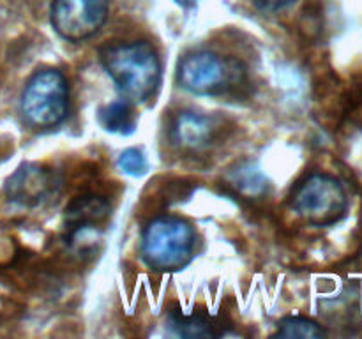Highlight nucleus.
Returning <instances> with one entry per match:
<instances>
[{
    "instance_id": "1",
    "label": "nucleus",
    "mask_w": 362,
    "mask_h": 339,
    "mask_svg": "<svg viewBox=\"0 0 362 339\" xmlns=\"http://www.w3.org/2000/svg\"><path fill=\"white\" fill-rule=\"evenodd\" d=\"M101 64L129 102L147 101L161 80V62L147 41L106 46L101 52Z\"/></svg>"
},
{
    "instance_id": "14",
    "label": "nucleus",
    "mask_w": 362,
    "mask_h": 339,
    "mask_svg": "<svg viewBox=\"0 0 362 339\" xmlns=\"http://www.w3.org/2000/svg\"><path fill=\"white\" fill-rule=\"evenodd\" d=\"M293 2H296V0H255V4L264 11L285 9V7H288L290 4Z\"/></svg>"
},
{
    "instance_id": "7",
    "label": "nucleus",
    "mask_w": 362,
    "mask_h": 339,
    "mask_svg": "<svg viewBox=\"0 0 362 339\" xmlns=\"http://www.w3.org/2000/svg\"><path fill=\"white\" fill-rule=\"evenodd\" d=\"M59 180L52 170L35 162H23L6 182V194L21 207H37L55 194Z\"/></svg>"
},
{
    "instance_id": "11",
    "label": "nucleus",
    "mask_w": 362,
    "mask_h": 339,
    "mask_svg": "<svg viewBox=\"0 0 362 339\" xmlns=\"http://www.w3.org/2000/svg\"><path fill=\"white\" fill-rule=\"evenodd\" d=\"M99 120H101L103 127L110 133H119V134H129L134 131L136 126V115H134V109L131 106V102L119 99V101H113L110 105H106L105 108L99 112Z\"/></svg>"
},
{
    "instance_id": "12",
    "label": "nucleus",
    "mask_w": 362,
    "mask_h": 339,
    "mask_svg": "<svg viewBox=\"0 0 362 339\" xmlns=\"http://www.w3.org/2000/svg\"><path fill=\"white\" fill-rule=\"evenodd\" d=\"M278 338H303V339H320L324 338L325 332L317 321L304 316H285L278 325L276 331Z\"/></svg>"
},
{
    "instance_id": "6",
    "label": "nucleus",
    "mask_w": 362,
    "mask_h": 339,
    "mask_svg": "<svg viewBox=\"0 0 362 339\" xmlns=\"http://www.w3.org/2000/svg\"><path fill=\"white\" fill-rule=\"evenodd\" d=\"M52 25L60 37L83 41L92 37L108 18V0H53Z\"/></svg>"
},
{
    "instance_id": "10",
    "label": "nucleus",
    "mask_w": 362,
    "mask_h": 339,
    "mask_svg": "<svg viewBox=\"0 0 362 339\" xmlns=\"http://www.w3.org/2000/svg\"><path fill=\"white\" fill-rule=\"evenodd\" d=\"M108 215V203L101 196H80L66 208V226L71 233H80L98 225Z\"/></svg>"
},
{
    "instance_id": "9",
    "label": "nucleus",
    "mask_w": 362,
    "mask_h": 339,
    "mask_svg": "<svg viewBox=\"0 0 362 339\" xmlns=\"http://www.w3.org/2000/svg\"><path fill=\"white\" fill-rule=\"evenodd\" d=\"M170 331L182 338H214V335L223 334V328L219 321L209 316L204 311H184L173 309L168 314Z\"/></svg>"
},
{
    "instance_id": "5",
    "label": "nucleus",
    "mask_w": 362,
    "mask_h": 339,
    "mask_svg": "<svg viewBox=\"0 0 362 339\" xmlns=\"http://www.w3.org/2000/svg\"><path fill=\"white\" fill-rule=\"evenodd\" d=\"M292 208L315 226H329L345 215L349 200L338 179L325 173H313L296 186Z\"/></svg>"
},
{
    "instance_id": "15",
    "label": "nucleus",
    "mask_w": 362,
    "mask_h": 339,
    "mask_svg": "<svg viewBox=\"0 0 362 339\" xmlns=\"http://www.w3.org/2000/svg\"><path fill=\"white\" fill-rule=\"evenodd\" d=\"M175 2L179 4V6H182V7H191V6H194L198 0H175Z\"/></svg>"
},
{
    "instance_id": "2",
    "label": "nucleus",
    "mask_w": 362,
    "mask_h": 339,
    "mask_svg": "<svg viewBox=\"0 0 362 339\" xmlns=\"http://www.w3.org/2000/svg\"><path fill=\"white\" fill-rule=\"evenodd\" d=\"M194 253V232L191 225L175 215H161L145 226L141 233V256L154 270H180Z\"/></svg>"
},
{
    "instance_id": "3",
    "label": "nucleus",
    "mask_w": 362,
    "mask_h": 339,
    "mask_svg": "<svg viewBox=\"0 0 362 339\" xmlns=\"http://www.w3.org/2000/svg\"><path fill=\"white\" fill-rule=\"evenodd\" d=\"M246 73L239 60L225 59L212 52H194L179 62L177 80L197 95H218L237 87Z\"/></svg>"
},
{
    "instance_id": "8",
    "label": "nucleus",
    "mask_w": 362,
    "mask_h": 339,
    "mask_svg": "<svg viewBox=\"0 0 362 339\" xmlns=\"http://www.w3.org/2000/svg\"><path fill=\"white\" fill-rule=\"evenodd\" d=\"M214 136V124L200 113L184 112L172 124V140L180 148L197 150L211 143Z\"/></svg>"
},
{
    "instance_id": "13",
    "label": "nucleus",
    "mask_w": 362,
    "mask_h": 339,
    "mask_svg": "<svg viewBox=\"0 0 362 339\" xmlns=\"http://www.w3.org/2000/svg\"><path fill=\"white\" fill-rule=\"evenodd\" d=\"M119 166L127 175L138 177L147 172V159H145L144 152L138 150V148H127L120 154Z\"/></svg>"
},
{
    "instance_id": "4",
    "label": "nucleus",
    "mask_w": 362,
    "mask_h": 339,
    "mask_svg": "<svg viewBox=\"0 0 362 339\" xmlns=\"http://www.w3.org/2000/svg\"><path fill=\"white\" fill-rule=\"evenodd\" d=\"M69 112V87L60 71L35 73L21 94V113L30 126L45 129L62 122Z\"/></svg>"
}]
</instances>
